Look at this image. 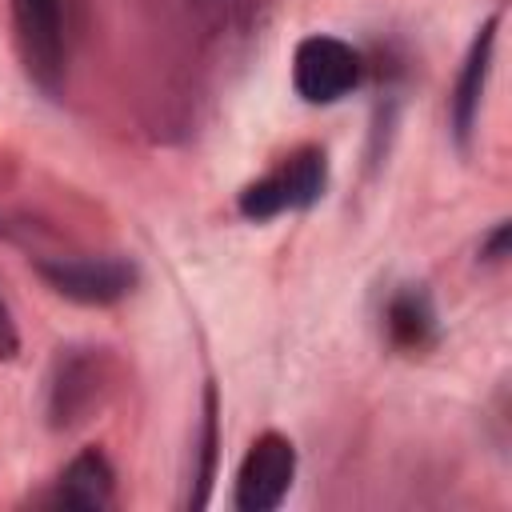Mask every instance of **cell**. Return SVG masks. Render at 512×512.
I'll return each mask as SVG.
<instances>
[{"label":"cell","instance_id":"cell-1","mask_svg":"<svg viewBox=\"0 0 512 512\" xmlns=\"http://www.w3.org/2000/svg\"><path fill=\"white\" fill-rule=\"evenodd\" d=\"M324 152L316 148H304L296 156H288L276 172L252 180L244 192H240V212L248 220H272L288 208H308L312 200H320L324 192Z\"/></svg>","mask_w":512,"mask_h":512},{"label":"cell","instance_id":"cell-2","mask_svg":"<svg viewBox=\"0 0 512 512\" xmlns=\"http://www.w3.org/2000/svg\"><path fill=\"white\" fill-rule=\"evenodd\" d=\"M16 24V48L28 76L40 88H56L64 72V8L60 0H8Z\"/></svg>","mask_w":512,"mask_h":512},{"label":"cell","instance_id":"cell-3","mask_svg":"<svg viewBox=\"0 0 512 512\" xmlns=\"http://www.w3.org/2000/svg\"><path fill=\"white\" fill-rule=\"evenodd\" d=\"M360 80V56L336 36H308L292 56V84L308 104H332Z\"/></svg>","mask_w":512,"mask_h":512},{"label":"cell","instance_id":"cell-4","mask_svg":"<svg viewBox=\"0 0 512 512\" xmlns=\"http://www.w3.org/2000/svg\"><path fill=\"white\" fill-rule=\"evenodd\" d=\"M296 476V448L288 436L280 432H264L256 436V444L248 448L240 472H236V508L240 512H268L276 508Z\"/></svg>","mask_w":512,"mask_h":512},{"label":"cell","instance_id":"cell-5","mask_svg":"<svg viewBox=\"0 0 512 512\" xmlns=\"http://www.w3.org/2000/svg\"><path fill=\"white\" fill-rule=\"evenodd\" d=\"M48 284L80 304H112L120 296L132 292V268L120 260H60V264H44Z\"/></svg>","mask_w":512,"mask_h":512},{"label":"cell","instance_id":"cell-6","mask_svg":"<svg viewBox=\"0 0 512 512\" xmlns=\"http://www.w3.org/2000/svg\"><path fill=\"white\" fill-rule=\"evenodd\" d=\"M116 500V472L100 448H84L56 480L52 504L64 508H108Z\"/></svg>","mask_w":512,"mask_h":512},{"label":"cell","instance_id":"cell-7","mask_svg":"<svg viewBox=\"0 0 512 512\" xmlns=\"http://www.w3.org/2000/svg\"><path fill=\"white\" fill-rule=\"evenodd\" d=\"M492 40H496V20H488L484 32L476 36V44L468 52V64H464V76H460V88H456V132L460 136H468V128H472V116H476V104H480V88H484V76H488Z\"/></svg>","mask_w":512,"mask_h":512},{"label":"cell","instance_id":"cell-8","mask_svg":"<svg viewBox=\"0 0 512 512\" xmlns=\"http://www.w3.org/2000/svg\"><path fill=\"white\" fill-rule=\"evenodd\" d=\"M388 332L404 348H420L432 332V308L420 292H400L388 308Z\"/></svg>","mask_w":512,"mask_h":512},{"label":"cell","instance_id":"cell-9","mask_svg":"<svg viewBox=\"0 0 512 512\" xmlns=\"http://www.w3.org/2000/svg\"><path fill=\"white\" fill-rule=\"evenodd\" d=\"M16 352H20V332H16V320L0 296V360H16Z\"/></svg>","mask_w":512,"mask_h":512}]
</instances>
